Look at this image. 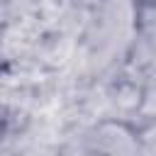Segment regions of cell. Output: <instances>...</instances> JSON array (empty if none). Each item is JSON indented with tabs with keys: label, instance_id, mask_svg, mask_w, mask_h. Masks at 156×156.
I'll return each instance as SVG.
<instances>
[]
</instances>
